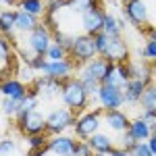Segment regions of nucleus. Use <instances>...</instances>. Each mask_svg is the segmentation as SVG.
<instances>
[{"instance_id": "obj_1", "label": "nucleus", "mask_w": 156, "mask_h": 156, "mask_svg": "<svg viewBox=\"0 0 156 156\" xmlns=\"http://www.w3.org/2000/svg\"><path fill=\"white\" fill-rule=\"evenodd\" d=\"M94 42H96L98 56L106 58L112 65L127 62V58H129V48H127L123 36H106L104 31H100V34L94 36Z\"/></svg>"}, {"instance_id": "obj_2", "label": "nucleus", "mask_w": 156, "mask_h": 156, "mask_svg": "<svg viewBox=\"0 0 156 156\" xmlns=\"http://www.w3.org/2000/svg\"><path fill=\"white\" fill-rule=\"evenodd\" d=\"M60 98H62V102H65V106L69 108V110H73L75 115L77 112H83L85 106H87V94H85L83 85H81V81L79 79H69L67 83H65V87H62V94H60Z\"/></svg>"}, {"instance_id": "obj_3", "label": "nucleus", "mask_w": 156, "mask_h": 156, "mask_svg": "<svg viewBox=\"0 0 156 156\" xmlns=\"http://www.w3.org/2000/svg\"><path fill=\"white\" fill-rule=\"evenodd\" d=\"M75 121H77V115L67 106L54 108L46 115V133L48 135H60L67 129L75 127Z\"/></svg>"}, {"instance_id": "obj_4", "label": "nucleus", "mask_w": 156, "mask_h": 156, "mask_svg": "<svg viewBox=\"0 0 156 156\" xmlns=\"http://www.w3.org/2000/svg\"><path fill=\"white\" fill-rule=\"evenodd\" d=\"M102 108H96V110H90V112H83L81 117H77L75 121V135L79 140H90L94 133L100 131V125H102Z\"/></svg>"}, {"instance_id": "obj_5", "label": "nucleus", "mask_w": 156, "mask_h": 156, "mask_svg": "<svg viewBox=\"0 0 156 156\" xmlns=\"http://www.w3.org/2000/svg\"><path fill=\"white\" fill-rule=\"evenodd\" d=\"M71 56L75 62H90L98 56L96 50V42H94V36H87V34H81V36L75 37V44H73Z\"/></svg>"}, {"instance_id": "obj_6", "label": "nucleus", "mask_w": 156, "mask_h": 156, "mask_svg": "<svg viewBox=\"0 0 156 156\" xmlns=\"http://www.w3.org/2000/svg\"><path fill=\"white\" fill-rule=\"evenodd\" d=\"M17 129L21 133L29 135H37V133H46V115L36 108L31 112H27L23 119H17Z\"/></svg>"}, {"instance_id": "obj_7", "label": "nucleus", "mask_w": 156, "mask_h": 156, "mask_svg": "<svg viewBox=\"0 0 156 156\" xmlns=\"http://www.w3.org/2000/svg\"><path fill=\"white\" fill-rule=\"evenodd\" d=\"M98 102L102 110H121V106L125 104V96L121 87H112V85H100L98 90Z\"/></svg>"}, {"instance_id": "obj_8", "label": "nucleus", "mask_w": 156, "mask_h": 156, "mask_svg": "<svg viewBox=\"0 0 156 156\" xmlns=\"http://www.w3.org/2000/svg\"><path fill=\"white\" fill-rule=\"evenodd\" d=\"M110 69H112V62H108V60L102 58V56H96L94 60L85 62L83 67H81V73H79L77 79H94L98 83H102Z\"/></svg>"}, {"instance_id": "obj_9", "label": "nucleus", "mask_w": 156, "mask_h": 156, "mask_svg": "<svg viewBox=\"0 0 156 156\" xmlns=\"http://www.w3.org/2000/svg\"><path fill=\"white\" fill-rule=\"evenodd\" d=\"M123 15L137 29L148 25V6H146L144 0H127V2H123Z\"/></svg>"}, {"instance_id": "obj_10", "label": "nucleus", "mask_w": 156, "mask_h": 156, "mask_svg": "<svg viewBox=\"0 0 156 156\" xmlns=\"http://www.w3.org/2000/svg\"><path fill=\"white\" fill-rule=\"evenodd\" d=\"M73 67H75L73 56H67L65 60H48L46 67L42 69V75L52 77V79H58V81H69L71 73H73Z\"/></svg>"}, {"instance_id": "obj_11", "label": "nucleus", "mask_w": 156, "mask_h": 156, "mask_svg": "<svg viewBox=\"0 0 156 156\" xmlns=\"http://www.w3.org/2000/svg\"><path fill=\"white\" fill-rule=\"evenodd\" d=\"M104 17H106V12H104L102 6H96V9L81 12V29H83V34L96 36L100 31H104Z\"/></svg>"}, {"instance_id": "obj_12", "label": "nucleus", "mask_w": 156, "mask_h": 156, "mask_svg": "<svg viewBox=\"0 0 156 156\" xmlns=\"http://www.w3.org/2000/svg\"><path fill=\"white\" fill-rule=\"evenodd\" d=\"M50 44H52V34L42 23L37 25L31 34H27V40H25V46L31 48L36 54H46Z\"/></svg>"}, {"instance_id": "obj_13", "label": "nucleus", "mask_w": 156, "mask_h": 156, "mask_svg": "<svg viewBox=\"0 0 156 156\" xmlns=\"http://www.w3.org/2000/svg\"><path fill=\"white\" fill-rule=\"evenodd\" d=\"M131 79V71H129V60L127 62H119V65H112V69L108 71V75L104 77V85H112V87H125L127 81Z\"/></svg>"}, {"instance_id": "obj_14", "label": "nucleus", "mask_w": 156, "mask_h": 156, "mask_svg": "<svg viewBox=\"0 0 156 156\" xmlns=\"http://www.w3.org/2000/svg\"><path fill=\"white\" fill-rule=\"evenodd\" d=\"M75 144L77 140H73L69 135H50L48 140V150L52 156H73L75 152Z\"/></svg>"}, {"instance_id": "obj_15", "label": "nucleus", "mask_w": 156, "mask_h": 156, "mask_svg": "<svg viewBox=\"0 0 156 156\" xmlns=\"http://www.w3.org/2000/svg\"><path fill=\"white\" fill-rule=\"evenodd\" d=\"M65 83H67V81H58V79H52V77L42 75L40 79H36V81H34V87L40 92V96L54 98V96H60V94H62Z\"/></svg>"}, {"instance_id": "obj_16", "label": "nucleus", "mask_w": 156, "mask_h": 156, "mask_svg": "<svg viewBox=\"0 0 156 156\" xmlns=\"http://www.w3.org/2000/svg\"><path fill=\"white\" fill-rule=\"evenodd\" d=\"M27 92H29V87L23 81H19V79H6L4 83L0 85L2 98H12V100H19V102L27 98Z\"/></svg>"}, {"instance_id": "obj_17", "label": "nucleus", "mask_w": 156, "mask_h": 156, "mask_svg": "<svg viewBox=\"0 0 156 156\" xmlns=\"http://www.w3.org/2000/svg\"><path fill=\"white\" fill-rule=\"evenodd\" d=\"M104 123H106L108 129L117 133H125L129 129V117L123 112V110H104Z\"/></svg>"}, {"instance_id": "obj_18", "label": "nucleus", "mask_w": 156, "mask_h": 156, "mask_svg": "<svg viewBox=\"0 0 156 156\" xmlns=\"http://www.w3.org/2000/svg\"><path fill=\"white\" fill-rule=\"evenodd\" d=\"M37 25H40L37 17H34V15H29V12H25V11L15 12V31H19V34H31Z\"/></svg>"}, {"instance_id": "obj_19", "label": "nucleus", "mask_w": 156, "mask_h": 156, "mask_svg": "<svg viewBox=\"0 0 156 156\" xmlns=\"http://www.w3.org/2000/svg\"><path fill=\"white\" fill-rule=\"evenodd\" d=\"M148 85L140 79H129L127 85L123 87V96H125V104H140V98L144 94Z\"/></svg>"}, {"instance_id": "obj_20", "label": "nucleus", "mask_w": 156, "mask_h": 156, "mask_svg": "<svg viewBox=\"0 0 156 156\" xmlns=\"http://www.w3.org/2000/svg\"><path fill=\"white\" fill-rule=\"evenodd\" d=\"M87 144L92 146L94 152H102V154H110V152L115 150V142H112V137H110L108 133H102V131L94 133V135L87 140Z\"/></svg>"}, {"instance_id": "obj_21", "label": "nucleus", "mask_w": 156, "mask_h": 156, "mask_svg": "<svg viewBox=\"0 0 156 156\" xmlns=\"http://www.w3.org/2000/svg\"><path fill=\"white\" fill-rule=\"evenodd\" d=\"M127 131L131 133L137 142H146V140L152 135V133H150V123H148V121H144L142 117L133 119L131 123H129V129H127Z\"/></svg>"}, {"instance_id": "obj_22", "label": "nucleus", "mask_w": 156, "mask_h": 156, "mask_svg": "<svg viewBox=\"0 0 156 156\" xmlns=\"http://www.w3.org/2000/svg\"><path fill=\"white\" fill-rule=\"evenodd\" d=\"M123 29H125V17L121 19L117 15L106 12V17H104V34L106 36H121Z\"/></svg>"}, {"instance_id": "obj_23", "label": "nucleus", "mask_w": 156, "mask_h": 156, "mask_svg": "<svg viewBox=\"0 0 156 156\" xmlns=\"http://www.w3.org/2000/svg\"><path fill=\"white\" fill-rule=\"evenodd\" d=\"M19 11H25L40 19V17L46 15V0H21L19 2Z\"/></svg>"}, {"instance_id": "obj_24", "label": "nucleus", "mask_w": 156, "mask_h": 156, "mask_svg": "<svg viewBox=\"0 0 156 156\" xmlns=\"http://www.w3.org/2000/svg\"><path fill=\"white\" fill-rule=\"evenodd\" d=\"M15 12L17 11H0V36L11 37L12 31H15Z\"/></svg>"}, {"instance_id": "obj_25", "label": "nucleus", "mask_w": 156, "mask_h": 156, "mask_svg": "<svg viewBox=\"0 0 156 156\" xmlns=\"http://www.w3.org/2000/svg\"><path fill=\"white\" fill-rule=\"evenodd\" d=\"M140 106H142V110H154L156 108V83H150L144 90V94L140 98Z\"/></svg>"}, {"instance_id": "obj_26", "label": "nucleus", "mask_w": 156, "mask_h": 156, "mask_svg": "<svg viewBox=\"0 0 156 156\" xmlns=\"http://www.w3.org/2000/svg\"><path fill=\"white\" fill-rule=\"evenodd\" d=\"M96 6H102V0H71L69 4H67V9L73 12H85L90 11V9H96Z\"/></svg>"}, {"instance_id": "obj_27", "label": "nucleus", "mask_w": 156, "mask_h": 156, "mask_svg": "<svg viewBox=\"0 0 156 156\" xmlns=\"http://www.w3.org/2000/svg\"><path fill=\"white\" fill-rule=\"evenodd\" d=\"M75 37L73 34H67V31H56V34H52V42H56L62 50H67L69 54H71L73 50V44H75Z\"/></svg>"}, {"instance_id": "obj_28", "label": "nucleus", "mask_w": 156, "mask_h": 156, "mask_svg": "<svg viewBox=\"0 0 156 156\" xmlns=\"http://www.w3.org/2000/svg\"><path fill=\"white\" fill-rule=\"evenodd\" d=\"M19 106H21V102L19 100H12V98H2V102H0V108H2V112L6 117H17Z\"/></svg>"}, {"instance_id": "obj_29", "label": "nucleus", "mask_w": 156, "mask_h": 156, "mask_svg": "<svg viewBox=\"0 0 156 156\" xmlns=\"http://www.w3.org/2000/svg\"><path fill=\"white\" fill-rule=\"evenodd\" d=\"M48 140H50L48 133H37V135H29V137H27V146H29L31 150H40V148H46V146H48Z\"/></svg>"}, {"instance_id": "obj_30", "label": "nucleus", "mask_w": 156, "mask_h": 156, "mask_svg": "<svg viewBox=\"0 0 156 156\" xmlns=\"http://www.w3.org/2000/svg\"><path fill=\"white\" fill-rule=\"evenodd\" d=\"M67 56H69V52L62 50L56 42H52L50 48H48V52H46V58H48V60H65Z\"/></svg>"}, {"instance_id": "obj_31", "label": "nucleus", "mask_w": 156, "mask_h": 156, "mask_svg": "<svg viewBox=\"0 0 156 156\" xmlns=\"http://www.w3.org/2000/svg\"><path fill=\"white\" fill-rule=\"evenodd\" d=\"M67 0H46V15H58L62 9H67Z\"/></svg>"}, {"instance_id": "obj_32", "label": "nucleus", "mask_w": 156, "mask_h": 156, "mask_svg": "<svg viewBox=\"0 0 156 156\" xmlns=\"http://www.w3.org/2000/svg\"><path fill=\"white\" fill-rule=\"evenodd\" d=\"M96 152L92 150V146L87 144L85 140H79L77 144H75V152H73V156H94Z\"/></svg>"}, {"instance_id": "obj_33", "label": "nucleus", "mask_w": 156, "mask_h": 156, "mask_svg": "<svg viewBox=\"0 0 156 156\" xmlns=\"http://www.w3.org/2000/svg\"><path fill=\"white\" fill-rule=\"evenodd\" d=\"M11 40H6L4 36H0V62H6L11 58Z\"/></svg>"}, {"instance_id": "obj_34", "label": "nucleus", "mask_w": 156, "mask_h": 156, "mask_svg": "<svg viewBox=\"0 0 156 156\" xmlns=\"http://www.w3.org/2000/svg\"><path fill=\"white\" fill-rule=\"evenodd\" d=\"M129 154H131V156H154L152 152H150V148H148L146 142H137V144L129 150Z\"/></svg>"}, {"instance_id": "obj_35", "label": "nucleus", "mask_w": 156, "mask_h": 156, "mask_svg": "<svg viewBox=\"0 0 156 156\" xmlns=\"http://www.w3.org/2000/svg\"><path fill=\"white\" fill-rule=\"evenodd\" d=\"M142 54L146 56V60H156V42L154 40H148V42H146Z\"/></svg>"}, {"instance_id": "obj_36", "label": "nucleus", "mask_w": 156, "mask_h": 156, "mask_svg": "<svg viewBox=\"0 0 156 156\" xmlns=\"http://www.w3.org/2000/svg\"><path fill=\"white\" fill-rule=\"evenodd\" d=\"M15 150H17V144H15L12 140L6 137V140L0 142V156H9L11 152H15Z\"/></svg>"}, {"instance_id": "obj_37", "label": "nucleus", "mask_w": 156, "mask_h": 156, "mask_svg": "<svg viewBox=\"0 0 156 156\" xmlns=\"http://www.w3.org/2000/svg\"><path fill=\"white\" fill-rule=\"evenodd\" d=\"M135 144H137V140H135V137H133L129 131L121 133V148H125V150H131Z\"/></svg>"}, {"instance_id": "obj_38", "label": "nucleus", "mask_w": 156, "mask_h": 156, "mask_svg": "<svg viewBox=\"0 0 156 156\" xmlns=\"http://www.w3.org/2000/svg\"><path fill=\"white\" fill-rule=\"evenodd\" d=\"M46 62H48V58H46V54H37L36 58H34L31 62H29V67H31L34 71H40V73H42V69L46 67Z\"/></svg>"}, {"instance_id": "obj_39", "label": "nucleus", "mask_w": 156, "mask_h": 156, "mask_svg": "<svg viewBox=\"0 0 156 156\" xmlns=\"http://www.w3.org/2000/svg\"><path fill=\"white\" fill-rule=\"evenodd\" d=\"M21 79H23V83H25V81H36V77H34V69H31L29 65H25L23 69H21Z\"/></svg>"}, {"instance_id": "obj_40", "label": "nucleus", "mask_w": 156, "mask_h": 156, "mask_svg": "<svg viewBox=\"0 0 156 156\" xmlns=\"http://www.w3.org/2000/svg\"><path fill=\"white\" fill-rule=\"evenodd\" d=\"M140 31H142V34H146V36H148V40H154V42H156V27H154V25H144Z\"/></svg>"}, {"instance_id": "obj_41", "label": "nucleus", "mask_w": 156, "mask_h": 156, "mask_svg": "<svg viewBox=\"0 0 156 156\" xmlns=\"http://www.w3.org/2000/svg\"><path fill=\"white\" fill-rule=\"evenodd\" d=\"M142 119L148 121V123H150V121H156V108L154 110H144V112H142Z\"/></svg>"}, {"instance_id": "obj_42", "label": "nucleus", "mask_w": 156, "mask_h": 156, "mask_svg": "<svg viewBox=\"0 0 156 156\" xmlns=\"http://www.w3.org/2000/svg\"><path fill=\"white\" fill-rule=\"evenodd\" d=\"M146 144H148V148H150V152L156 156V135H150V137L146 140Z\"/></svg>"}, {"instance_id": "obj_43", "label": "nucleus", "mask_w": 156, "mask_h": 156, "mask_svg": "<svg viewBox=\"0 0 156 156\" xmlns=\"http://www.w3.org/2000/svg\"><path fill=\"white\" fill-rule=\"evenodd\" d=\"M106 156H131V154H129V150H125V148H115V150Z\"/></svg>"}, {"instance_id": "obj_44", "label": "nucleus", "mask_w": 156, "mask_h": 156, "mask_svg": "<svg viewBox=\"0 0 156 156\" xmlns=\"http://www.w3.org/2000/svg\"><path fill=\"white\" fill-rule=\"evenodd\" d=\"M0 4H6V6H15L17 0H0Z\"/></svg>"}, {"instance_id": "obj_45", "label": "nucleus", "mask_w": 156, "mask_h": 156, "mask_svg": "<svg viewBox=\"0 0 156 156\" xmlns=\"http://www.w3.org/2000/svg\"><path fill=\"white\" fill-rule=\"evenodd\" d=\"M150 133L156 135V121H150Z\"/></svg>"}, {"instance_id": "obj_46", "label": "nucleus", "mask_w": 156, "mask_h": 156, "mask_svg": "<svg viewBox=\"0 0 156 156\" xmlns=\"http://www.w3.org/2000/svg\"><path fill=\"white\" fill-rule=\"evenodd\" d=\"M0 142H2V137H0Z\"/></svg>"}, {"instance_id": "obj_47", "label": "nucleus", "mask_w": 156, "mask_h": 156, "mask_svg": "<svg viewBox=\"0 0 156 156\" xmlns=\"http://www.w3.org/2000/svg\"><path fill=\"white\" fill-rule=\"evenodd\" d=\"M67 2H71V0H67Z\"/></svg>"}, {"instance_id": "obj_48", "label": "nucleus", "mask_w": 156, "mask_h": 156, "mask_svg": "<svg viewBox=\"0 0 156 156\" xmlns=\"http://www.w3.org/2000/svg\"><path fill=\"white\" fill-rule=\"evenodd\" d=\"M123 2H127V0H123Z\"/></svg>"}, {"instance_id": "obj_49", "label": "nucleus", "mask_w": 156, "mask_h": 156, "mask_svg": "<svg viewBox=\"0 0 156 156\" xmlns=\"http://www.w3.org/2000/svg\"><path fill=\"white\" fill-rule=\"evenodd\" d=\"M17 2H21V0H17Z\"/></svg>"}]
</instances>
